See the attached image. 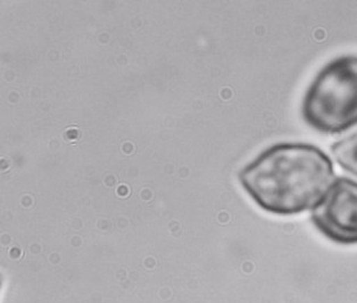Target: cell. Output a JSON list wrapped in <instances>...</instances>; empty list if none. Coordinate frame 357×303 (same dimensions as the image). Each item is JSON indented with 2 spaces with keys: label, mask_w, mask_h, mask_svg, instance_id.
I'll use <instances>...</instances> for the list:
<instances>
[{
  "label": "cell",
  "mask_w": 357,
  "mask_h": 303,
  "mask_svg": "<svg viewBox=\"0 0 357 303\" xmlns=\"http://www.w3.org/2000/svg\"><path fill=\"white\" fill-rule=\"evenodd\" d=\"M335 176L333 160L314 144L280 142L239 172V182L264 212L293 216L314 208Z\"/></svg>",
  "instance_id": "obj_1"
},
{
  "label": "cell",
  "mask_w": 357,
  "mask_h": 303,
  "mask_svg": "<svg viewBox=\"0 0 357 303\" xmlns=\"http://www.w3.org/2000/svg\"><path fill=\"white\" fill-rule=\"evenodd\" d=\"M304 122L324 134L357 125V56H340L324 65L305 91Z\"/></svg>",
  "instance_id": "obj_2"
},
{
  "label": "cell",
  "mask_w": 357,
  "mask_h": 303,
  "mask_svg": "<svg viewBox=\"0 0 357 303\" xmlns=\"http://www.w3.org/2000/svg\"><path fill=\"white\" fill-rule=\"evenodd\" d=\"M311 222L331 242L357 244V182L337 178L314 208Z\"/></svg>",
  "instance_id": "obj_3"
},
{
  "label": "cell",
  "mask_w": 357,
  "mask_h": 303,
  "mask_svg": "<svg viewBox=\"0 0 357 303\" xmlns=\"http://www.w3.org/2000/svg\"><path fill=\"white\" fill-rule=\"evenodd\" d=\"M331 151L339 166L357 178V131L335 142Z\"/></svg>",
  "instance_id": "obj_4"
}]
</instances>
